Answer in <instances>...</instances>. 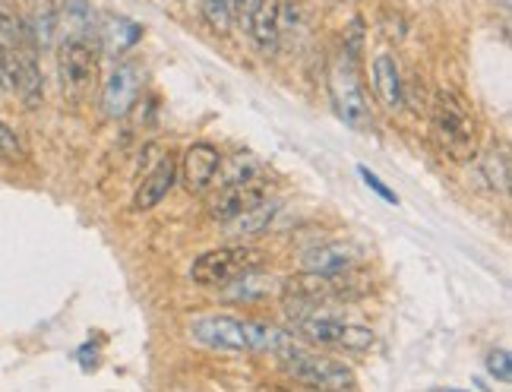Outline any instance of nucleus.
Masks as SVG:
<instances>
[{"instance_id": "obj_1", "label": "nucleus", "mask_w": 512, "mask_h": 392, "mask_svg": "<svg viewBox=\"0 0 512 392\" xmlns=\"http://www.w3.org/2000/svg\"><path fill=\"white\" fill-rule=\"evenodd\" d=\"M190 336L209 351L222 355H247V351H279L294 342L285 329L272 323H256L244 317H228V313H206V317L190 320Z\"/></svg>"}, {"instance_id": "obj_2", "label": "nucleus", "mask_w": 512, "mask_h": 392, "mask_svg": "<svg viewBox=\"0 0 512 392\" xmlns=\"http://www.w3.org/2000/svg\"><path fill=\"white\" fill-rule=\"evenodd\" d=\"M275 355H279L282 370L294 383L320 389V392H351L354 389V370L345 361L317 355V351H307V348H298L294 342L279 348Z\"/></svg>"}, {"instance_id": "obj_3", "label": "nucleus", "mask_w": 512, "mask_h": 392, "mask_svg": "<svg viewBox=\"0 0 512 392\" xmlns=\"http://www.w3.org/2000/svg\"><path fill=\"white\" fill-rule=\"evenodd\" d=\"M433 133H437V143L449 159L462 162V159H471V155H475L478 127L459 95H452V92L437 95V102H433Z\"/></svg>"}, {"instance_id": "obj_4", "label": "nucleus", "mask_w": 512, "mask_h": 392, "mask_svg": "<svg viewBox=\"0 0 512 392\" xmlns=\"http://www.w3.org/2000/svg\"><path fill=\"white\" fill-rule=\"evenodd\" d=\"M263 266V250L260 247H247V244H228V247H215L200 253L187 276L196 285H228L234 279H241L244 272H253Z\"/></svg>"}, {"instance_id": "obj_5", "label": "nucleus", "mask_w": 512, "mask_h": 392, "mask_svg": "<svg viewBox=\"0 0 512 392\" xmlns=\"http://www.w3.org/2000/svg\"><path fill=\"white\" fill-rule=\"evenodd\" d=\"M361 294V285L351 272H336V276H320V272H304V276L285 279L282 298L291 307H320V304H336L351 301Z\"/></svg>"}, {"instance_id": "obj_6", "label": "nucleus", "mask_w": 512, "mask_h": 392, "mask_svg": "<svg viewBox=\"0 0 512 392\" xmlns=\"http://www.w3.org/2000/svg\"><path fill=\"white\" fill-rule=\"evenodd\" d=\"M298 336L317 348H345V351H367L373 345V329L364 323H348L332 313H304L298 317Z\"/></svg>"}, {"instance_id": "obj_7", "label": "nucleus", "mask_w": 512, "mask_h": 392, "mask_svg": "<svg viewBox=\"0 0 512 392\" xmlns=\"http://www.w3.org/2000/svg\"><path fill=\"white\" fill-rule=\"evenodd\" d=\"M329 98H332V108H336V114L345 121V127L358 130V133L373 127V111H370L367 92H364V86L358 80V73H354L351 57H342V61L332 67V73H329Z\"/></svg>"}, {"instance_id": "obj_8", "label": "nucleus", "mask_w": 512, "mask_h": 392, "mask_svg": "<svg viewBox=\"0 0 512 392\" xmlns=\"http://www.w3.org/2000/svg\"><path fill=\"white\" fill-rule=\"evenodd\" d=\"M57 70L64 92L83 98L98 76V42L95 38H61L57 45Z\"/></svg>"}, {"instance_id": "obj_9", "label": "nucleus", "mask_w": 512, "mask_h": 392, "mask_svg": "<svg viewBox=\"0 0 512 392\" xmlns=\"http://www.w3.org/2000/svg\"><path fill=\"white\" fill-rule=\"evenodd\" d=\"M143 80H146V70L136 61H124L108 73L105 89H102V111L111 117V121L127 117L133 111L136 98H140V89H143Z\"/></svg>"}, {"instance_id": "obj_10", "label": "nucleus", "mask_w": 512, "mask_h": 392, "mask_svg": "<svg viewBox=\"0 0 512 392\" xmlns=\"http://www.w3.org/2000/svg\"><path fill=\"white\" fill-rule=\"evenodd\" d=\"M222 165V152L212 143H193L181 155V168H177V178L190 193H206L215 184V171Z\"/></svg>"}, {"instance_id": "obj_11", "label": "nucleus", "mask_w": 512, "mask_h": 392, "mask_svg": "<svg viewBox=\"0 0 512 392\" xmlns=\"http://www.w3.org/2000/svg\"><path fill=\"white\" fill-rule=\"evenodd\" d=\"M263 200H266V187L256 184V178L247 181V184H231V187H222L209 200V215H212V219H219V222H231V219H238L241 212L253 209L256 203H263Z\"/></svg>"}, {"instance_id": "obj_12", "label": "nucleus", "mask_w": 512, "mask_h": 392, "mask_svg": "<svg viewBox=\"0 0 512 392\" xmlns=\"http://www.w3.org/2000/svg\"><path fill=\"white\" fill-rule=\"evenodd\" d=\"M364 260V253L345 244V241H332V244H320L304 253V269L307 272H320V276H336V272H351L358 269V263Z\"/></svg>"}, {"instance_id": "obj_13", "label": "nucleus", "mask_w": 512, "mask_h": 392, "mask_svg": "<svg viewBox=\"0 0 512 392\" xmlns=\"http://www.w3.org/2000/svg\"><path fill=\"white\" fill-rule=\"evenodd\" d=\"M250 35L260 51H275L282 38V0H253V7L247 13Z\"/></svg>"}, {"instance_id": "obj_14", "label": "nucleus", "mask_w": 512, "mask_h": 392, "mask_svg": "<svg viewBox=\"0 0 512 392\" xmlns=\"http://www.w3.org/2000/svg\"><path fill=\"white\" fill-rule=\"evenodd\" d=\"M174 184H177V162L171 159V155H165V159L146 174L143 184L136 187V193H133V209L136 212L155 209L171 193Z\"/></svg>"}, {"instance_id": "obj_15", "label": "nucleus", "mask_w": 512, "mask_h": 392, "mask_svg": "<svg viewBox=\"0 0 512 392\" xmlns=\"http://www.w3.org/2000/svg\"><path fill=\"white\" fill-rule=\"evenodd\" d=\"M373 89H377V98L389 108V111H396L405 105V80H402V70L396 64V57H389V54H377L373 57Z\"/></svg>"}, {"instance_id": "obj_16", "label": "nucleus", "mask_w": 512, "mask_h": 392, "mask_svg": "<svg viewBox=\"0 0 512 392\" xmlns=\"http://www.w3.org/2000/svg\"><path fill=\"white\" fill-rule=\"evenodd\" d=\"M282 285L285 279L279 276H260V272H244L241 279H234L225 285V298L228 301H244V304H260L269 298H282Z\"/></svg>"}, {"instance_id": "obj_17", "label": "nucleus", "mask_w": 512, "mask_h": 392, "mask_svg": "<svg viewBox=\"0 0 512 392\" xmlns=\"http://www.w3.org/2000/svg\"><path fill=\"white\" fill-rule=\"evenodd\" d=\"M57 32L61 38H95V10L89 0H64V7L57 10Z\"/></svg>"}, {"instance_id": "obj_18", "label": "nucleus", "mask_w": 512, "mask_h": 392, "mask_svg": "<svg viewBox=\"0 0 512 392\" xmlns=\"http://www.w3.org/2000/svg\"><path fill=\"white\" fill-rule=\"evenodd\" d=\"M279 212H282V203H275V200L256 203L253 209L241 212L238 219L228 222V234H234V238H256V234H263V231L272 228L275 215H279Z\"/></svg>"}, {"instance_id": "obj_19", "label": "nucleus", "mask_w": 512, "mask_h": 392, "mask_svg": "<svg viewBox=\"0 0 512 392\" xmlns=\"http://www.w3.org/2000/svg\"><path fill=\"white\" fill-rule=\"evenodd\" d=\"M16 95L23 98L26 108L42 105V95H45V83H42V70H38L32 51L19 54V80H16Z\"/></svg>"}, {"instance_id": "obj_20", "label": "nucleus", "mask_w": 512, "mask_h": 392, "mask_svg": "<svg viewBox=\"0 0 512 392\" xmlns=\"http://www.w3.org/2000/svg\"><path fill=\"white\" fill-rule=\"evenodd\" d=\"M260 174V159H253L250 152H238L225 159L222 155V165L215 171V184L212 187H231V184H247Z\"/></svg>"}, {"instance_id": "obj_21", "label": "nucleus", "mask_w": 512, "mask_h": 392, "mask_svg": "<svg viewBox=\"0 0 512 392\" xmlns=\"http://www.w3.org/2000/svg\"><path fill=\"white\" fill-rule=\"evenodd\" d=\"M143 29L133 23V19L127 16H105V26H102V45L114 54H121L127 48H133L136 42H140Z\"/></svg>"}, {"instance_id": "obj_22", "label": "nucleus", "mask_w": 512, "mask_h": 392, "mask_svg": "<svg viewBox=\"0 0 512 392\" xmlns=\"http://www.w3.org/2000/svg\"><path fill=\"white\" fill-rule=\"evenodd\" d=\"M26 29H29L32 45H38V48H51L54 45V38H57V7L51 4V0H42V4L35 7L32 26H26Z\"/></svg>"}, {"instance_id": "obj_23", "label": "nucleus", "mask_w": 512, "mask_h": 392, "mask_svg": "<svg viewBox=\"0 0 512 392\" xmlns=\"http://www.w3.org/2000/svg\"><path fill=\"white\" fill-rule=\"evenodd\" d=\"M481 178L487 181L490 190H509V155L503 149H490L481 159Z\"/></svg>"}, {"instance_id": "obj_24", "label": "nucleus", "mask_w": 512, "mask_h": 392, "mask_svg": "<svg viewBox=\"0 0 512 392\" xmlns=\"http://www.w3.org/2000/svg\"><path fill=\"white\" fill-rule=\"evenodd\" d=\"M0 48H32V38H29V29L19 23L13 13H7L0 7Z\"/></svg>"}, {"instance_id": "obj_25", "label": "nucleus", "mask_w": 512, "mask_h": 392, "mask_svg": "<svg viewBox=\"0 0 512 392\" xmlns=\"http://www.w3.org/2000/svg\"><path fill=\"white\" fill-rule=\"evenodd\" d=\"M0 159H7V162L26 159V143L19 140V133L7 121H0Z\"/></svg>"}, {"instance_id": "obj_26", "label": "nucleus", "mask_w": 512, "mask_h": 392, "mask_svg": "<svg viewBox=\"0 0 512 392\" xmlns=\"http://www.w3.org/2000/svg\"><path fill=\"white\" fill-rule=\"evenodd\" d=\"M484 367H487V374L494 377L497 383H509V380H512V358H509V351H506V348L487 351Z\"/></svg>"}, {"instance_id": "obj_27", "label": "nucleus", "mask_w": 512, "mask_h": 392, "mask_svg": "<svg viewBox=\"0 0 512 392\" xmlns=\"http://www.w3.org/2000/svg\"><path fill=\"white\" fill-rule=\"evenodd\" d=\"M206 19L215 32H228L231 26V4L228 0H206Z\"/></svg>"}, {"instance_id": "obj_28", "label": "nucleus", "mask_w": 512, "mask_h": 392, "mask_svg": "<svg viewBox=\"0 0 512 392\" xmlns=\"http://www.w3.org/2000/svg\"><path fill=\"white\" fill-rule=\"evenodd\" d=\"M358 174H361V181H364V184H367V187H370L373 193L380 196V200H386L389 206H399V196L392 193V190H389V187H386V184H383V181H380L377 174H373V171H370L367 165H358Z\"/></svg>"}, {"instance_id": "obj_29", "label": "nucleus", "mask_w": 512, "mask_h": 392, "mask_svg": "<svg viewBox=\"0 0 512 392\" xmlns=\"http://www.w3.org/2000/svg\"><path fill=\"white\" fill-rule=\"evenodd\" d=\"M437 392H465V389H452V386H449V389H437Z\"/></svg>"}, {"instance_id": "obj_30", "label": "nucleus", "mask_w": 512, "mask_h": 392, "mask_svg": "<svg viewBox=\"0 0 512 392\" xmlns=\"http://www.w3.org/2000/svg\"><path fill=\"white\" fill-rule=\"evenodd\" d=\"M500 7H503V10H509V0H500Z\"/></svg>"}]
</instances>
